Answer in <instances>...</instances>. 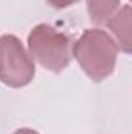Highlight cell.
<instances>
[{
    "label": "cell",
    "instance_id": "1",
    "mask_svg": "<svg viewBox=\"0 0 132 134\" xmlns=\"http://www.w3.org/2000/svg\"><path fill=\"white\" fill-rule=\"evenodd\" d=\"M71 56L93 83H101L113 73L118 45L107 31L89 28L75 42Z\"/></svg>",
    "mask_w": 132,
    "mask_h": 134
},
{
    "label": "cell",
    "instance_id": "2",
    "mask_svg": "<svg viewBox=\"0 0 132 134\" xmlns=\"http://www.w3.org/2000/svg\"><path fill=\"white\" fill-rule=\"evenodd\" d=\"M30 55L50 72L61 73L71 61L68 36L48 24H37L28 33Z\"/></svg>",
    "mask_w": 132,
    "mask_h": 134
},
{
    "label": "cell",
    "instance_id": "3",
    "mask_svg": "<svg viewBox=\"0 0 132 134\" xmlns=\"http://www.w3.org/2000/svg\"><path fill=\"white\" fill-rule=\"evenodd\" d=\"M36 66L20 39L14 34L0 36V81L8 87H25L34 80Z\"/></svg>",
    "mask_w": 132,
    "mask_h": 134
},
{
    "label": "cell",
    "instance_id": "4",
    "mask_svg": "<svg viewBox=\"0 0 132 134\" xmlns=\"http://www.w3.org/2000/svg\"><path fill=\"white\" fill-rule=\"evenodd\" d=\"M131 5H124L106 22L115 36L113 41L117 42L118 48L124 53H131Z\"/></svg>",
    "mask_w": 132,
    "mask_h": 134
},
{
    "label": "cell",
    "instance_id": "5",
    "mask_svg": "<svg viewBox=\"0 0 132 134\" xmlns=\"http://www.w3.org/2000/svg\"><path fill=\"white\" fill-rule=\"evenodd\" d=\"M120 8V0H87V11L92 24H106Z\"/></svg>",
    "mask_w": 132,
    "mask_h": 134
},
{
    "label": "cell",
    "instance_id": "6",
    "mask_svg": "<svg viewBox=\"0 0 132 134\" xmlns=\"http://www.w3.org/2000/svg\"><path fill=\"white\" fill-rule=\"evenodd\" d=\"M47 2L56 9H64V8H68V6L78 3L79 0H47Z\"/></svg>",
    "mask_w": 132,
    "mask_h": 134
},
{
    "label": "cell",
    "instance_id": "7",
    "mask_svg": "<svg viewBox=\"0 0 132 134\" xmlns=\"http://www.w3.org/2000/svg\"><path fill=\"white\" fill-rule=\"evenodd\" d=\"M13 134H39V133L31 130V128H19V130H16Z\"/></svg>",
    "mask_w": 132,
    "mask_h": 134
}]
</instances>
